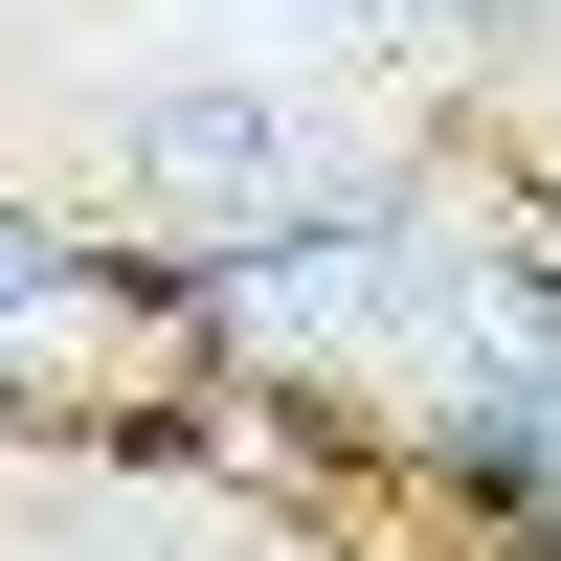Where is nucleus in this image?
Here are the masks:
<instances>
[{
    "label": "nucleus",
    "instance_id": "nucleus-3",
    "mask_svg": "<svg viewBox=\"0 0 561 561\" xmlns=\"http://www.w3.org/2000/svg\"><path fill=\"white\" fill-rule=\"evenodd\" d=\"M382 23H427V45H517L539 0H382Z\"/></svg>",
    "mask_w": 561,
    "mask_h": 561
},
{
    "label": "nucleus",
    "instance_id": "nucleus-1",
    "mask_svg": "<svg viewBox=\"0 0 561 561\" xmlns=\"http://www.w3.org/2000/svg\"><path fill=\"white\" fill-rule=\"evenodd\" d=\"M113 180L135 203H180V225H270V203H314V135L270 113V90H113Z\"/></svg>",
    "mask_w": 561,
    "mask_h": 561
},
{
    "label": "nucleus",
    "instance_id": "nucleus-4",
    "mask_svg": "<svg viewBox=\"0 0 561 561\" xmlns=\"http://www.w3.org/2000/svg\"><path fill=\"white\" fill-rule=\"evenodd\" d=\"M270 23H314V45H382V0H270Z\"/></svg>",
    "mask_w": 561,
    "mask_h": 561
},
{
    "label": "nucleus",
    "instance_id": "nucleus-2",
    "mask_svg": "<svg viewBox=\"0 0 561 561\" xmlns=\"http://www.w3.org/2000/svg\"><path fill=\"white\" fill-rule=\"evenodd\" d=\"M90 293V248H68V225H23V203H0V314H68Z\"/></svg>",
    "mask_w": 561,
    "mask_h": 561
}]
</instances>
